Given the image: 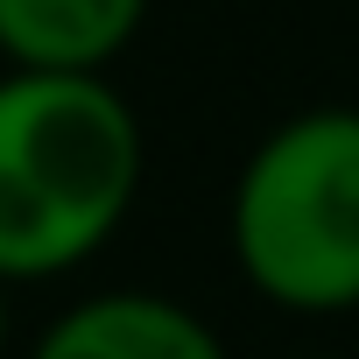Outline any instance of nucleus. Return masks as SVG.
<instances>
[{"instance_id": "nucleus-4", "label": "nucleus", "mask_w": 359, "mask_h": 359, "mask_svg": "<svg viewBox=\"0 0 359 359\" xmlns=\"http://www.w3.org/2000/svg\"><path fill=\"white\" fill-rule=\"evenodd\" d=\"M155 0H0V57L15 71H113Z\"/></svg>"}, {"instance_id": "nucleus-5", "label": "nucleus", "mask_w": 359, "mask_h": 359, "mask_svg": "<svg viewBox=\"0 0 359 359\" xmlns=\"http://www.w3.org/2000/svg\"><path fill=\"white\" fill-rule=\"evenodd\" d=\"M0 352H8V282H0Z\"/></svg>"}, {"instance_id": "nucleus-2", "label": "nucleus", "mask_w": 359, "mask_h": 359, "mask_svg": "<svg viewBox=\"0 0 359 359\" xmlns=\"http://www.w3.org/2000/svg\"><path fill=\"white\" fill-rule=\"evenodd\" d=\"M226 254L282 317L359 310V106H296L247 148L226 198Z\"/></svg>"}, {"instance_id": "nucleus-6", "label": "nucleus", "mask_w": 359, "mask_h": 359, "mask_svg": "<svg viewBox=\"0 0 359 359\" xmlns=\"http://www.w3.org/2000/svg\"><path fill=\"white\" fill-rule=\"evenodd\" d=\"M289 359H352V352H289Z\"/></svg>"}, {"instance_id": "nucleus-3", "label": "nucleus", "mask_w": 359, "mask_h": 359, "mask_svg": "<svg viewBox=\"0 0 359 359\" xmlns=\"http://www.w3.org/2000/svg\"><path fill=\"white\" fill-rule=\"evenodd\" d=\"M29 359H233L226 338L176 296L155 289H99L57 310Z\"/></svg>"}, {"instance_id": "nucleus-1", "label": "nucleus", "mask_w": 359, "mask_h": 359, "mask_svg": "<svg viewBox=\"0 0 359 359\" xmlns=\"http://www.w3.org/2000/svg\"><path fill=\"white\" fill-rule=\"evenodd\" d=\"M148 184V134L106 71H0V282L99 261Z\"/></svg>"}]
</instances>
